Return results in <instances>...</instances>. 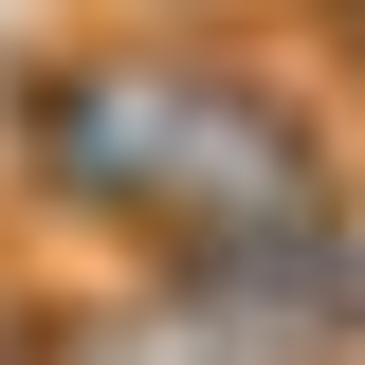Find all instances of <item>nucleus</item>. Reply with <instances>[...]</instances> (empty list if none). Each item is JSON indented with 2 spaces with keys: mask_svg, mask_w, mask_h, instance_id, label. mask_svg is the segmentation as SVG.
Wrapping results in <instances>:
<instances>
[{
  "mask_svg": "<svg viewBox=\"0 0 365 365\" xmlns=\"http://www.w3.org/2000/svg\"><path fill=\"white\" fill-rule=\"evenodd\" d=\"M0 201L91 237L110 274H237L311 201H347V128L201 19H55L0 55Z\"/></svg>",
  "mask_w": 365,
  "mask_h": 365,
  "instance_id": "1",
  "label": "nucleus"
},
{
  "mask_svg": "<svg viewBox=\"0 0 365 365\" xmlns=\"http://www.w3.org/2000/svg\"><path fill=\"white\" fill-rule=\"evenodd\" d=\"M37 365H292V347L201 274H91V292H37Z\"/></svg>",
  "mask_w": 365,
  "mask_h": 365,
  "instance_id": "2",
  "label": "nucleus"
},
{
  "mask_svg": "<svg viewBox=\"0 0 365 365\" xmlns=\"http://www.w3.org/2000/svg\"><path fill=\"white\" fill-rule=\"evenodd\" d=\"M201 292H237L292 365H365V165H347V201H311L292 237H256V256L201 274Z\"/></svg>",
  "mask_w": 365,
  "mask_h": 365,
  "instance_id": "3",
  "label": "nucleus"
},
{
  "mask_svg": "<svg viewBox=\"0 0 365 365\" xmlns=\"http://www.w3.org/2000/svg\"><path fill=\"white\" fill-rule=\"evenodd\" d=\"M91 19H201V37H237L256 0H91Z\"/></svg>",
  "mask_w": 365,
  "mask_h": 365,
  "instance_id": "4",
  "label": "nucleus"
},
{
  "mask_svg": "<svg viewBox=\"0 0 365 365\" xmlns=\"http://www.w3.org/2000/svg\"><path fill=\"white\" fill-rule=\"evenodd\" d=\"M311 19H329V55H347V73H365V0H311Z\"/></svg>",
  "mask_w": 365,
  "mask_h": 365,
  "instance_id": "5",
  "label": "nucleus"
},
{
  "mask_svg": "<svg viewBox=\"0 0 365 365\" xmlns=\"http://www.w3.org/2000/svg\"><path fill=\"white\" fill-rule=\"evenodd\" d=\"M0 365H37V311H19V292H0Z\"/></svg>",
  "mask_w": 365,
  "mask_h": 365,
  "instance_id": "6",
  "label": "nucleus"
}]
</instances>
